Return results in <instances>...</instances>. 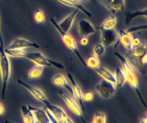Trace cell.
Here are the masks:
<instances>
[{
    "instance_id": "6da1fadb",
    "label": "cell",
    "mask_w": 147,
    "mask_h": 123,
    "mask_svg": "<svg viewBox=\"0 0 147 123\" xmlns=\"http://www.w3.org/2000/svg\"><path fill=\"white\" fill-rule=\"evenodd\" d=\"M5 52L6 53L9 57H14V58H26L29 61H32L33 64L42 67H55L58 69L60 70H64V66L57 62V61H53L51 59L45 56L42 53L38 51H27L26 50H6L5 49Z\"/></svg>"
},
{
    "instance_id": "7a4b0ae2",
    "label": "cell",
    "mask_w": 147,
    "mask_h": 123,
    "mask_svg": "<svg viewBox=\"0 0 147 123\" xmlns=\"http://www.w3.org/2000/svg\"><path fill=\"white\" fill-rule=\"evenodd\" d=\"M114 56L116 57L117 60L121 64V69H122L123 72L125 75L126 82L128 83L129 85L131 87V89H133L135 93L137 94L142 105L145 108H146V101L143 98V95H142L140 89L139 80H138L137 75L136 73V70H135L133 64H131V61H129L126 57H125L121 54L115 52L114 54Z\"/></svg>"
},
{
    "instance_id": "3957f363",
    "label": "cell",
    "mask_w": 147,
    "mask_h": 123,
    "mask_svg": "<svg viewBox=\"0 0 147 123\" xmlns=\"http://www.w3.org/2000/svg\"><path fill=\"white\" fill-rule=\"evenodd\" d=\"M50 22L51 24V25L53 26V27L55 29V30L57 32L60 36H61V39H62L63 43L64 44V45L67 47L69 50H70L72 52H73L76 57L78 58V60L79 61V62L82 64L84 67H87L86 64H85V61L83 59L82 56L81 55V53L79 52V47H78V45H77L76 41L73 38V36L71 34H69V32H63V31L60 28L58 24H57V21L55 20V19L51 18H50Z\"/></svg>"
},
{
    "instance_id": "277c9868",
    "label": "cell",
    "mask_w": 147,
    "mask_h": 123,
    "mask_svg": "<svg viewBox=\"0 0 147 123\" xmlns=\"http://www.w3.org/2000/svg\"><path fill=\"white\" fill-rule=\"evenodd\" d=\"M11 74V64L10 57L4 51L0 52V79L2 98L5 99L7 88Z\"/></svg>"
},
{
    "instance_id": "5b68a950",
    "label": "cell",
    "mask_w": 147,
    "mask_h": 123,
    "mask_svg": "<svg viewBox=\"0 0 147 123\" xmlns=\"http://www.w3.org/2000/svg\"><path fill=\"white\" fill-rule=\"evenodd\" d=\"M58 96L62 99L65 104L67 105V108L71 113H73L75 116H76L78 118H79V119H81V121L83 122H85L84 116H83L82 109L80 105L79 104V103L77 102L76 99L73 98L69 95H67L66 93L63 92L61 91H58Z\"/></svg>"
},
{
    "instance_id": "8992f818",
    "label": "cell",
    "mask_w": 147,
    "mask_h": 123,
    "mask_svg": "<svg viewBox=\"0 0 147 123\" xmlns=\"http://www.w3.org/2000/svg\"><path fill=\"white\" fill-rule=\"evenodd\" d=\"M28 49H39L40 45L38 43L22 37L14 39L11 43L5 49L6 50H26Z\"/></svg>"
},
{
    "instance_id": "52a82bcc",
    "label": "cell",
    "mask_w": 147,
    "mask_h": 123,
    "mask_svg": "<svg viewBox=\"0 0 147 123\" xmlns=\"http://www.w3.org/2000/svg\"><path fill=\"white\" fill-rule=\"evenodd\" d=\"M18 84L19 85L22 87L23 89H24L25 90L28 91L32 97H34L37 101H38L39 103H41L42 104H43L44 106L49 104L50 102H49V99L47 98V97L45 96V95L44 94L41 89H39L38 88L36 87L32 86L31 85H29L28 83L25 82L24 81L21 80V79H18Z\"/></svg>"
},
{
    "instance_id": "ba28073f",
    "label": "cell",
    "mask_w": 147,
    "mask_h": 123,
    "mask_svg": "<svg viewBox=\"0 0 147 123\" xmlns=\"http://www.w3.org/2000/svg\"><path fill=\"white\" fill-rule=\"evenodd\" d=\"M95 89L100 97L103 99H109L113 97L115 94L117 87L114 83L109 82L103 79L99 82Z\"/></svg>"
},
{
    "instance_id": "9c48e42d",
    "label": "cell",
    "mask_w": 147,
    "mask_h": 123,
    "mask_svg": "<svg viewBox=\"0 0 147 123\" xmlns=\"http://www.w3.org/2000/svg\"><path fill=\"white\" fill-rule=\"evenodd\" d=\"M48 110L50 112L56 119L57 123H73L74 122L70 117L67 115V113L65 112V110L61 107H58L57 105L52 104L49 103L45 106Z\"/></svg>"
},
{
    "instance_id": "30bf717a",
    "label": "cell",
    "mask_w": 147,
    "mask_h": 123,
    "mask_svg": "<svg viewBox=\"0 0 147 123\" xmlns=\"http://www.w3.org/2000/svg\"><path fill=\"white\" fill-rule=\"evenodd\" d=\"M100 40L105 47L112 46L113 45H117L119 43V32L115 28L109 30L100 29Z\"/></svg>"
},
{
    "instance_id": "8fae6325",
    "label": "cell",
    "mask_w": 147,
    "mask_h": 123,
    "mask_svg": "<svg viewBox=\"0 0 147 123\" xmlns=\"http://www.w3.org/2000/svg\"><path fill=\"white\" fill-rule=\"evenodd\" d=\"M67 78H68L69 83H70L71 88H72V91H73V95L74 98L76 100V101L80 105L82 111H85V103L83 101V92L81 89L80 86L79 84L77 83L76 80L75 79L71 73H67Z\"/></svg>"
},
{
    "instance_id": "7c38bea8",
    "label": "cell",
    "mask_w": 147,
    "mask_h": 123,
    "mask_svg": "<svg viewBox=\"0 0 147 123\" xmlns=\"http://www.w3.org/2000/svg\"><path fill=\"white\" fill-rule=\"evenodd\" d=\"M78 32L81 36H89L96 32V27L86 19H81L77 24Z\"/></svg>"
},
{
    "instance_id": "4fadbf2b",
    "label": "cell",
    "mask_w": 147,
    "mask_h": 123,
    "mask_svg": "<svg viewBox=\"0 0 147 123\" xmlns=\"http://www.w3.org/2000/svg\"><path fill=\"white\" fill-rule=\"evenodd\" d=\"M56 2L61 3V5H64V6L69 7V8H73L75 9L79 10V11L82 13L85 16L88 17V18H91L92 14L89 11L85 6L82 5V3L76 0H55Z\"/></svg>"
},
{
    "instance_id": "5bb4252c",
    "label": "cell",
    "mask_w": 147,
    "mask_h": 123,
    "mask_svg": "<svg viewBox=\"0 0 147 123\" xmlns=\"http://www.w3.org/2000/svg\"><path fill=\"white\" fill-rule=\"evenodd\" d=\"M133 39L134 37L131 32L127 30H120L119 32V43L125 48L126 50L130 51L133 49Z\"/></svg>"
},
{
    "instance_id": "9a60e30c",
    "label": "cell",
    "mask_w": 147,
    "mask_h": 123,
    "mask_svg": "<svg viewBox=\"0 0 147 123\" xmlns=\"http://www.w3.org/2000/svg\"><path fill=\"white\" fill-rule=\"evenodd\" d=\"M79 12V10L75 9L73 11H72L70 14H69L67 17H65L63 19V20H61L60 22H57L59 26H60V28H61L63 32H69L71 27H72L73 23H74L75 20H76L77 14Z\"/></svg>"
},
{
    "instance_id": "2e32d148",
    "label": "cell",
    "mask_w": 147,
    "mask_h": 123,
    "mask_svg": "<svg viewBox=\"0 0 147 123\" xmlns=\"http://www.w3.org/2000/svg\"><path fill=\"white\" fill-rule=\"evenodd\" d=\"M52 82L56 86L60 87L61 89H64L69 94L73 95V91H72V88H71L69 81L63 74L57 73V74L55 75V76L53 77Z\"/></svg>"
},
{
    "instance_id": "e0dca14e",
    "label": "cell",
    "mask_w": 147,
    "mask_h": 123,
    "mask_svg": "<svg viewBox=\"0 0 147 123\" xmlns=\"http://www.w3.org/2000/svg\"><path fill=\"white\" fill-rule=\"evenodd\" d=\"M29 107L32 111V115L34 116L35 123H49V117L45 109L32 107L30 105H29Z\"/></svg>"
},
{
    "instance_id": "ac0fdd59",
    "label": "cell",
    "mask_w": 147,
    "mask_h": 123,
    "mask_svg": "<svg viewBox=\"0 0 147 123\" xmlns=\"http://www.w3.org/2000/svg\"><path fill=\"white\" fill-rule=\"evenodd\" d=\"M147 16V9L145 8L141 10L132 11H125V24L126 25H129L134 19L139 18H145Z\"/></svg>"
},
{
    "instance_id": "d6986e66",
    "label": "cell",
    "mask_w": 147,
    "mask_h": 123,
    "mask_svg": "<svg viewBox=\"0 0 147 123\" xmlns=\"http://www.w3.org/2000/svg\"><path fill=\"white\" fill-rule=\"evenodd\" d=\"M94 70L101 79H103L105 81H107V82H109L115 84V73H113L112 71H110L108 69L105 68V67H100Z\"/></svg>"
},
{
    "instance_id": "ffe728a7",
    "label": "cell",
    "mask_w": 147,
    "mask_h": 123,
    "mask_svg": "<svg viewBox=\"0 0 147 123\" xmlns=\"http://www.w3.org/2000/svg\"><path fill=\"white\" fill-rule=\"evenodd\" d=\"M106 8L112 14H115L125 9V0H111V2Z\"/></svg>"
},
{
    "instance_id": "44dd1931",
    "label": "cell",
    "mask_w": 147,
    "mask_h": 123,
    "mask_svg": "<svg viewBox=\"0 0 147 123\" xmlns=\"http://www.w3.org/2000/svg\"><path fill=\"white\" fill-rule=\"evenodd\" d=\"M132 55L136 58H140L143 56L145 53H147V45L146 42H142L137 45L133 47V49L131 50Z\"/></svg>"
},
{
    "instance_id": "7402d4cb",
    "label": "cell",
    "mask_w": 147,
    "mask_h": 123,
    "mask_svg": "<svg viewBox=\"0 0 147 123\" xmlns=\"http://www.w3.org/2000/svg\"><path fill=\"white\" fill-rule=\"evenodd\" d=\"M21 114H22L23 122L25 123H35L34 116L32 115L31 109H30L29 106L23 105L20 108Z\"/></svg>"
},
{
    "instance_id": "603a6c76",
    "label": "cell",
    "mask_w": 147,
    "mask_h": 123,
    "mask_svg": "<svg viewBox=\"0 0 147 123\" xmlns=\"http://www.w3.org/2000/svg\"><path fill=\"white\" fill-rule=\"evenodd\" d=\"M115 85L117 88H121L124 86L126 82L125 75L123 72L121 68H117L115 71Z\"/></svg>"
},
{
    "instance_id": "cb8c5ba5",
    "label": "cell",
    "mask_w": 147,
    "mask_h": 123,
    "mask_svg": "<svg viewBox=\"0 0 147 123\" xmlns=\"http://www.w3.org/2000/svg\"><path fill=\"white\" fill-rule=\"evenodd\" d=\"M85 64H86L87 67L94 70L100 67V60L99 58V57L92 55L88 57L85 61Z\"/></svg>"
},
{
    "instance_id": "d4e9b609",
    "label": "cell",
    "mask_w": 147,
    "mask_h": 123,
    "mask_svg": "<svg viewBox=\"0 0 147 123\" xmlns=\"http://www.w3.org/2000/svg\"><path fill=\"white\" fill-rule=\"evenodd\" d=\"M117 24V18L115 15H111L108 17L106 20L103 22L100 27H98L100 30V29H106V30H109V29L115 28V26Z\"/></svg>"
},
{
    "instance_id": "484cf974",
    "label": "cell",
    "mask_w": 147,
    "mask_h": 123,
    "mask_svg": "<svg viewBox=\"0 0 147 123\" xmlns=\"http://www.w3.org/2000/svg\"><path fill=\"white\" fill-rule=\"evenodd\" d=\"M44 70V67L38 66V65H35L34 67L30 69V70L29 71L28 76L29 78L32 80L38 79L42 76Z\"/></svg>"
},
{
    "instance_id": "4316f807",
    "label": "cell",
    "mask_w": 147,
    "mask_h": 123,
    "mask_svg": "<svg viewBox=\"0 0 147 123\" xmlns=\"http://www.w3.org/2000/svg\"><path fill=\"white\" fill-rule=\"evenodd\" d=\"M35 22L38 25H42L46 20L45 14L42 9H36L33 14Z\"/></svg>"
},
{
    "instance_id": "83f0119b",
    "label": "cell",
    "mask_w": 147,
    "mask_h": 123,
    "mask_svg": "<svg viewBox=\"0 0 147 123\" xmlns=\"http://www.w3.org/2000/svg\"><path fill=\"white\" fill-rule=\"evenodd\" d=\"M107 122V115H106V113H103V112H97L93 116V123H106Z\"/></svg>"
},
{
    "instance_id": "f1b7e54d",
    "label": "cell",
    "mask_w": 147,
    "mask_h": 123,
    "mask_svg": "<svg viewBox=\"0 0 147 123\" xmlns=\"http://www.w3.org/2000/svg\"><path fill=\"white\" fill-rule=\"evenodd\" d=\"M106 51V47L102 43H97L93 48V55L97 57L103 56Z\"/></svg>"
},
{
    "instance_id": "f546056e",
    "label": "cell",
    "mask_w": 147,
    "mask_h": 123,
    "mask_svg": "<svg viewBox=\"0 0 147 123\" xmlns=\"http://www.w3.org/2000/svg\"><path fill=\"white\" fill-rule=\"evenodd\" d=\"M94 98V95L91 91H88V92L83 94V101L84 102H91Z\"/></svg>"
},
{
    "instance_id": "4dcf8cb0",
    "label": "cell",
    "mask_w": 147,
    "mask_h": 123,
    "mask_svg": "<svg viewBox=\"0 0 147 123\" xmlns=\"http://www.w3.org/2000/svg\"><path fill=\"white\" fill-rule=\"evenodd\" d=\"M146 24L144 25H141V26H134V27H131L129 30H127V32H136V31L138 30H146Z\"/></svg>"
},
{
    "instance_id": "1f68e13d",
    "label": "cell",
    "mask_w": 147,
    "mask_h": 123,
    "mask_svg": "<svg viewBox=\"0 0 147 123\" xmlns=\"http://www.w3.org/2000/svg\"><path fill=\"white\" fill-rule=\"evenodd\" d=\"M140 64L143 66V67H146L147 64V53H145L144 55L142 57H140Z\"/></svg>"
},
{
    "instance_id": "d6a6232c",
    "label": "cell",
    "mask_w": 147,
    "mask_h": 123,
    "mask_svg": "<svg viewBox=\"0 0 147 123\" xmlns=\"http://www.w3.org/2000/svg\"><path fill=\"white\" fill-rule=\"evenodd\" d=\"M4 41H3V37H2V30H1V24H0V52L4 51Z\"/></svg>"
},
{
    "instance_id": "836d02e7",
    "label": "cell",
    "mask_w": 147,
    "mask_h": 123,
    "mask_svg": "<svg viewBox=\"0 0 147 123\" xmlns=\"http://www.w3.org/2000/svg\"><path fill=\"white\" fill-rule=\"evenodd\" d=\"M88 43H89V40H88V37L82 36V38H81L80 39V44L82 45H84V46L88 45Z\"/></svg>"
},
{
    "instance_id": "e575fe53",
    "label": "cell",
    "mask_w": 147,
    "mask_h": 123,
    "mask_svg": "<svg viewBox=\"0 0 147 123\" xmlns=\"http://www.w3.org/2000/svg\"><path fill=\"white\" fill-rule=\"evenodd\" d=\"M5 107L3 106V104H2V103L0 102V116L3 115V114L5 113Z\"/></svg>"
},
{
    "instance_id": "d590c367",
    "label": "cell",
    "mask_w": 147,
    "mask_h": 123,
    "mask_svg": "<svg viewBox=\"0 0 147 123\" xmlns=\"http://www.w3.org/2000/svg\"><path fill=\"white\" fill-rule=\"evenodd\" d=\"M147 113H145V115L143 116L142 118H141V119L140 120V122L141 123H146L147 122Z\"/></svg>"
},
{
    "instance_id": "8d00e7d4",
    "label": "cell",
    "mask_w": 147,
    "mask_h": 123,
    "mask_svg": "<svg viewBox=\"0 0 147 123\" xmlns=\"http://www.w3.org/2000/svg\"><path fill=\"white\" fill-rule=\"evenodd\" d=\"M100 2L105 7H107L109 2H111V0H100Z\"/></svg>"
},
{
    "instance_id": "74e56055",
    "label": "cell",
    "mask_w": 147,
    "mask_h": 123,
    "mask_svg": "<svg viewBox=\"0 0 147 123\" xmlns=\"http://www.w3.org/2000/svg\"><path fill=\"white\" fill-rule=\"evenodd\" d=\"M76 1H78V2H81V3H83V2H87V1H88V0H76Z\"/></svg>"
}]
</instances>
